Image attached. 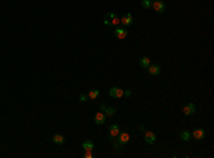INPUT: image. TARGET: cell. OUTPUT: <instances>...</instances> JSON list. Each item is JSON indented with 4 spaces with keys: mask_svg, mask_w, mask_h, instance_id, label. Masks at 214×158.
Returning a JSON list of instances; mask_svg holds the SVG:
<instances>
[{
    "mask_svg": "<svg viewBox=\"0 0 214 158\" xmlns=\"http://www.w3.org/2000/svg\"><path fill=\"white\" fill-rule=\"evenodd\" d=\"M144 141H146V144H149V145L154 144V142H156V134H154L153 131H146V133H144Z\"/></svg>",
    "mask_w": 214,
    "mask_h": 158,
    "instance_id": "3957f363",
    "label": "cell"
},
{
    "mask_svg": "<svg viewBox=\"0 0 214 158\" xmlns=\"http://www.w3.org/2000/svg\"><path fill=\"white\" fill-rule=\"evenodd\" d=\"M147 71H149V74H151V75H157V74H160L161 68L159 64H150L149 67H147Z\"/></svg>",
    "mask_w": 214,
    "mask_h": 158,
    "instance_id": "8992f818",
    "label": "cell"
},
{
    "mask_svg": "<svg viewBox=\"0 0 214 158\" xmlns=\"http://www.w3.org/2000/svg\"><path fill=\"white\" fill-rule=\"evenodd\" d=\"M108 95L113 97V98H121L124 95V90H121L120 87H111L108 90Z\"/></svg>",
    "mask_w": 214,
    "mask_h": 158,
    "instance_id": "6da1fadb",
    "label": "cell"
},
{
    "mask_svg": "<svg viewBox=\"0 0 214 158\" xmlns=\"http://www.w3.org/2000/svg\"><path fill=\"white\" fill-rule=\"evenodd\" d=\"M120 24H123V26H126V27L131 26V24H133V16H131L130 13H127L126 16H123V17L120 19Z\"/></svg>",
    "mask_w": 214,
    "mask_h": 158,
    "instance_id": "5b68a950",
    "label": "cell"
},
{
    "mask_svg": "<svg viewBox=\"0 0 214 158\" xmlns=\"http://www.w3.org/2000/svg\"><path fill=\"white\" fill-rule=\"evenodd\" d=\"M89 98H91V100H96L97 97H98V95H100V91H98V90H91V91H90V93H89Z\"/></svg>",
    "mask_w": 214,
    "mask_h": 158,
    "instance_id": "e0dca14e",
    "label": "cell"
},
{
    "mask_svg": "<svg viewBox=\"0 0 214 158\" xmlns=\"http://www.w3.org/2000/svg\"><path fill=\"white\" fill-rule=\"evenodd\" d=\"M140 66L144 67V68H147V67L150 66V59L149 57H141V59H140Z\"/></svg>",
    "mask_w": 214,
    "mask_h": 158,
    "instance_id": "5bb4252c",
    "label": "cell"
},
{
    "mask_svg": "<svg viewBox=\"0 0 214 158\" xmlns=\"http://www.w3.org/2000/svg\"><path fill=\"white\" fill-rule=\"evenodd\" d=\"M120 147H121V144H120L118 141H114V142H113V148H116V150H118Z\"/></svg>",
    "mask_w": 214,
    "mask_h": 158,
    "instance_id": "44dd1931",
    "label": "cell"
},
{
    "mask_svg": "<svg viewBox=\"0 0 214 158\" xmlns=\"http://www.w3.org/2000/svg\"><path fill=\"white\" fill-rule=\"evenodd\" d=\"M106 108H107V107L104 104H100V111H103V113H104V111H106Z\"/></svg>",
    "mask_w": 214,
    "mask_h": 158,
    "instance_id": "603a6c76",
    "label": "cell"
},
{
    "mask_svg": "<svg viewBox=\"0 0 214 158\" xmlns=\"http://www.w3.org/2000/svg\"><path fill=\"white\" fill-rule=\"evenodd\" d=\"M81 148H83L84 151H93V148H94V144H93L91 141H89V140H86L84 142L81 144Z\"/></svg>",
    "mask_w": 214,
    "mask_h": 158,
    "instance_id": "7c38bea8",
    "label": "cell"
},
{
    "mask_svg": "<svg viewBox=\"0 0 214 158\" xmlns=\"http://www.w3.org/2000/svg\"><path fill=\"white\" fill-rule=\"evenodd\" d=\"M151 4H153L151 0H143V1H141V7H143V9H150Z\"/></svg>",
    "mask_w": 214,
    "mask_h": 158,
    "instance_id": "ac0fdd59",
    "label": "cell"
},
{
    "mask_svg": "<svg viewBox=\"0 0 214 158\" xmlns=\"http://www.w3.org/2000/svg\"><path fill=\"white\" fill-rule=\"evenodd\" d=\"M183 113L186 114V116H191L196 113V105L194 103H187V104L183 107Z\"/></svg>",
    "mask_w": 214,
    "mask_h": 158,
    "instance_id": "277c9868",
    "label": "cell"
},
{
    "mask_svg": "<svg viewBox=\"0 0 214 158\" xmlns=\"http://www.w3.org/2000/svg\"><path fill=\"white\" fill-rule=\"evenodd\" d=\"M180 137H181L183 141H190V140L193 138V137H191V133H188V131H183Z\"/></svg>",
    "mask_w": 214,
    "mask_h": 158,
    "instance_id": "9a60e30c",
    "label": "cell"
},
{
    "mask_svg": "<svg viewBox=\"0 0 214 158\" xmlns=\"http://www.w3.org/2000/svg\"><path fill=\"white\" fill-rule=\"evenodd\" d=\"M191 137H194L196 140H203L205 137V131L203 128H197V130H194L191 133Z\"/></svg>",
    "mask_w": 214,
    "mask_h": 158,
    "instance_id": "ba28073f",
    "label": "cell"
},
{
    "mask_svg": "<svg viewBox=\"0 0 214 158\" xmlns=\"http://www.w3.org/2000/svg\"><path fill=\"white\" fill-rule=\"evenodd\" d=\"M124 94L128 97V95H131V91H130V90H124Z\"/></svg>",
    "mask_w": 214,
    "mask_h": 158,
    "instance_id": "cb8c5ba5",
    "label": "cell"
},
{
    "mask_svg": "<svg viewBox=\"0 0 214 158\" xmlns=\"http://www.w3.org/2000/svg\"><path fill=\"white\" fill-rule=\"evenodd\" d=\"M114 16H116V14H114V13H108V14H107V17H110V19H113V17H114Z\"/></svg>",
    "mask_w": 214,
    "mask_h": 158,
    "instance_id": "d4e9b609",
    "label": "cell"
},
{
    "mask_svg": "<svg viewBox=\"0 0 214 158\" xmlns=\"http://www.w3.org/2000/svg\"><path fill=\"white\" fill-rule=\"evenodd\" d=\"M89 100V95L87 94H80V97H79V101H81V103H86Z\"/></svg>",
    "mask_w": 214,
    "mask_h": 158,
    "instance_id": "ffe728a7",
    "label": "cell"
},
{
    "mask_svg": "<svg viewBox=\"0 0 214 158\" xmlns=\"http://www.w3.org/2000/svg\"><path fill=\"white\" fill-rule=\"evenodd\" d=\"M128 33L126 29H123V27H118V29H116L114 30V36L117 37V39H120V40H123V39H126V36H127Z\"/></svg>",
    "mask_w": 214,
    "mask_h": 158,
    "instance_id": "9c48e42d",
    "label": "cell"
},
{
    "mask_svg": "<svg viewBox=\"0 0 214 158\" xmlns=\"http://www.w3.org/2000/svg\"><path fill=\"white\" fill-rule=\"evenodd\" d=\"M84 157H86V158H91V157H93V154H91V151H86Z\"/></svg>",
    "mask_w": 214,
    "mask_h": 158,
    "instance_id": "7402d4cb",
    "label": "cell"
},
{
    "mask_svg": "<svg viewBox=\"0 0 214 158\" xmlns=\"http://www.w3.org/2000/svg\"><path fill=\"white\" fill-rule=\"evenodd\" d=\"M106 114L103 113V111H100V113H97L96 116H94V123L98 124V126H101V124H104V121H106Z\"/></svg>",
    "mask_w": 214,
    "mask_h": 158,
    "instance_id": "52a82bcc",
    "label": "cell"
},
{
    "mask_svg": "<svg viewBox=\"0 0 214 158\" xmlns=\"http://www.w3.org/2000/svg\"><path fill=\"white\" fill-rule=\"evenodd\" d=\"M53 141L56 142V144L62 145V144H64V137L63 135H60V134H56V135H53Z\"/></svg>",
    "mask_w": 214,
    "mask_h": 158,
    "instance_id": "4fadbf2b",
    "label": "cell"
},
{
    "mask_svg": "<svg viewBox=\"0 0 214 158\" xmlns=\"http://www.w3.org/2000/svg\"><path fill=\"white\" fill-rule=\"evenodd\" d=\"M110 24H111V26H117V24H120V19H118L117 16H114V17L111 19V21H110Z\"/></svg>",
    "mask_w": 214,
    "mask_h": 158,
    "instance_id": "d6986e66",
    "label": "cell"
},
{
    "mask_svg": "<svg viewBox=\"0 0 214 158\" xmlns=\"http://www.w3.org/2000/svg\"><path fill=\"white\" fill-rule=\"evenodd\" d=\"M151 7H153L156 11H159V13H164V11H166V4H164L161 0H154L153 4H151Z\"/></svg>",
    "mask_w": 214,
    "mask_h": 158,
    "instance_id": "7a4b0ae2",
    "label": "cell"
},
{
    "mask_svg": "<svg viewBox=\"0 0 214 158\" xmlns=\"http://www.w3.org/2000/svg\"><path fill=\"white\" fill-rule=\"evenodd\" d=\"M117 141L121 144V145H124V144H127L128 140H130V135H128L127 133H121V134H118L117 135Z\"/></svg>",
    "mask_w": 214,
    "mask_h": 158,
    "instance_id": "30bf717a",
    "label": "cell"
},
{
    "mask_svg": "<svg viewBox=\"0 0 214 158\" xmlns=\"http://www.w3.org/2000/svg\"><path fill=\"white\" fill-rule=\"evenodd\" d=\"M104 114H106V117H113L114 114H116V108H113V107H107L106 111H104Z\"/></svg>",
    "mask_w": 214,
    "mask_h": 158,
    "instance_id": "2e32d148",
    "label": "cell"
},
{
    "mask_svg": "<svg viewBox=\"0 0 214 158\" xmlns=\"http://www.w3.org/2000/svg\"><path fill=\"white\" fill-rule=\"evenodd\" d=\"M108 133H110V137H117L118 134H120V130H118V126H117V124H113V126H110V130H108Z\"/></svg>",
    "mask_w": 214,
    "mask_h": 158,
    "instance_id": "8fae6325",
    "label": "cell"
}]
</instances>
